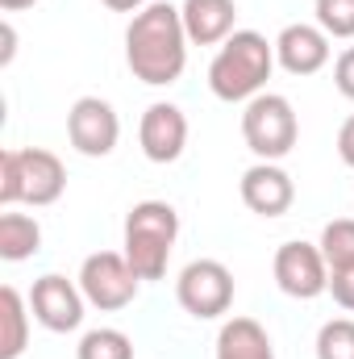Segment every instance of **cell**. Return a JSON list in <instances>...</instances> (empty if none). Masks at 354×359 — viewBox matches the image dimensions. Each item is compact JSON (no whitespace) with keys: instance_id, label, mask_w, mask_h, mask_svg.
<instances>
[{"instance_id":"cell-1","label":"cell","mask_w":354,"mask_h":359,"mask_svg":"<svg viewBox=\"0 0 354 359\" xmlns=\"http://www.w3.org/2000/svg\"><path fill=\"white\" fill-rule=\"evenodd\" d=\"M125 63L150 88H167L183 76L187 29H183V13L176 4L150 0L142 13H134V21L125 29Z\"/></svg>"},{"instance_id":"cell-2","label":"cell","mask_w":354,"mask_h":359,"mask_svg":"<svg viewBox=\"0 0 354 359\" xmlns=\"http://www.w3.org/2000/svg\"><path fill=\"white\" fill-rule=\"evenodd\" d=\"M275 67V42L259 29H234L208 63V88L217 100H255Z\"/></svg>"},{"instance_id":"cell-3","label":"cell","mask_w":354,"mask_h":359,"mask_svg":"<svg viewBox=\"0 0 354 359\" xmlns=\"http://www.w3.org/2000/svg\"><path fill=\"white\" fill-rule=\"evenodd\" d=\"M179 238V213L167 201H138L125 213V259L138 271V280H163L167 259Z\"/></svg>"},{"instance_id":"cell-4","label":"cell","mask_w":354,"mask_h":359,"mask_svg":"<svg viewBox=\"0 0 354 359\" xmlns=\"http://www.w3.org/2000/svg\"><path fill=\"white\" fill-rule=\"evenodd\" d=\"M67 188V168L55 151L42 147H21V151H0V205H55Z\"/></svg>"},{"instance_id":"cell-5","label":"cell","mask_w":354,"mask_h":359,"mask_svg":"<svg viewBox=\"0 0 354 359\" xmlns=\"http://www.w3.org/2000/svg\"><path fill=\"white\" fill-rule=\"evenodd\" d=\"M242 138L263 163H275V159L292 155V147L300 138V121H296L292 100L279 96V92H259L255 100H246V109H242Z\"/></svg>"},{"instance_id":"cell-6","label":"cell","mask_w":354,"mask_h":359,"mask_svg":"<svg viewBox=\"0 0 354 359\" xmlns=\"http://www.w3.org/2000/svg\"><path fill=\"white\" fill-rule=\"evenodd\" d=\"M176 297H179V305L192 318H200V322L221 318L234 305V276H229V268L221 259H192L187 268L179 271Z\"/></svg>"},{"instance_id":"cell-7","label":"cell","mask_w":354,"mask_h":359,"mask_svg":"<svg viewBox=\"0 0 354 359\" xmlns=\"http://www.w3.org/2000/svg\"><path fill=\"white\" fill-rule=\"evenodd\" d=\"M138 271L129 268V259L121 251H96L84 259L80 268V288L88 297V305L104 309V313H117L125 309L134 297H138Z\"/></svg>"},{"instance_id":"cell-8","label":"cell","mask_w":354,"mask_h":359,"mask_svg":"<svg viewBox=\"0 0 354 359\" xmlns=\"http://www.w3.org/2000/svg\"><path fill=\"white\" fill-rule=\"evenodd\" d=\"M84 305H88L84 288L71 284V280L59 276V271H46V276L34 280V288H29V309H34V318H38L46 330H55V334L80 330Z\"/></svg>"},{"instance_id":"cell-9","label":"cell","mask_w":354,"mask_h":359,"mask_svg":"<svg viewBox=\"0 0 354 359\" xmlns=\"http://www.w3.org/2000/svg\"><path fill=\"white\" fill-rule=\"evenodd\" d=\"M275 284L296 297V301H313L321 292H330V264L321 255V247L313 243H283L275 251Z\"/></svg>"},{"instance_id":"cell-10","label":"cell","mask_w":354,"mask_h":359,"mask_svg":"<svg viewBox=\"0 0 354 359\" xmlns=\"http://www.w3.org/2000/svg\"><path fill=\"white\" fill-rule=\"evenodd\" d=\"M67 138H71V147H76L80 155H88V159L113 155V147H117V138H121V121H117L113 104L100 100V96H80V100L71 104V113H67Z\"/></svg>"},{"instance_id":"cell-11","label":"cell","mask_w":354,"mask_h":359,"mask_svg":"<svg viewBox=\"0 0 354 359\" xmlns=\"http://www.w3.org/2000/svg\"><path fill=\"white\" fill-rule=\"evenodd\" d=\"M138 142H142V155L150 163H176L183 155V147H187V117H183V109L171 104V100H155L142 113Z\"/></svg>"},{"instance_id":"cell-12","label":"cell","mask_w":354,"mask_h":359,"mask_svg":"<svg viewBox=\"0 0 354 359\" xmlns=\"http://www.w3.org/2000/svg\"><path fill=\"white\" fill-rule=\"evenodd\" d=\"M275 63L288 76H313V72H321L330 63V34L321 25H309V21L283 25V34L275 38Z\"/></svg>"},{"instance_id":"cell-13","label":"cell","mask_w":354,"mask_h":359,"mask_svg":"<svg viewBox=\"0 0 354 359\" xmlns=\"http://www.w3.org/2000/svg\"><path fill=\"white\" fill-rule=\"evenodd\" d=\"M296 201V184L279 163H255L242 172V205L259 217H283Z\"/></svg>"},{"instance_id":"cell-14","label":"cell","mask_w":354,"mask_h":359,"mask_svg":"<svg viewBox=\"0 0 354 359\" xmlns=\"http://www.w3.org/2000/svg\"><path fill=\"white\" fill-rule=\"evenodd\" d=\"M179 13H183L187 42H196V46H221L234 34V21H238L234 0H183Z\"/></svg>"},{"instance_id":"cell-15","label":"cell","mask_w":354,"mask_h":359,"mask_svg":"<svg viewBox=\"0 0 354 359\" xmlns=\"http://www.w3.org/2000/svg\"><path fill=\"white\" fill-rule=\"evenodd\" d=\"M217 359H275V347L255 318H229L217 334Z\"/></svg>"},{"instance_id":"cell-16","label":"cell","mask_w":354,"mask_h":359,"mask_svg":"<svg viewBox=\"0 0 354 359\" xmlns=\"http://www.w3.org/2000/svg\"><path fill=\"white\" fill-rule=\"evenodd\" d=\"M0 322H4V334H0V359H17L29 347V309H25V297L4 284L0 288Z\"/></svg>"},{"instance_id":"cell-17","label":"cell","mask_w":354,"mask_h":359,"mask_svg":"<svg viewBox=\"0 0 354 359\" xmlns=\"http://www.w3.org/2000/svg\"><path fill=\"white\" fill-rule=\"evenodd\" d=\"M38 247H42V226L29 213H0V259L21 264L38 255Z\"/></svg>"},{"instance_id":"cell-18","label":"cell","mask_w":354,"mask_h":359,"mask_svg":"<svg viewBox=\"0 0 354 359\" xmlns=\"http://www.w3.org/2000/svg\"><path fill=\"white\" fill-rule=\"evenodd\" d=\"M76 359H134V343L125 330H113V326H100L88 330L76 347Z\"/></svg>"},{"instance_id":"cell-19","label":"cell","mask_w":354,"mask_h":359,"mask_svg":"<svg viewBox=\"0 0 354 359\" xmlns=\"http://www.w3.org/2000/svg\"><path fill=\"white\" fill-rule=\"evenodd\" d=\"M321 255H325V264L330 271L338 268H351L354 264V217H338V222H330L325 230H321Z\"/></svg>"},{"instance_id":"cell-20","label":"cell","mask_w":354,"mask_h":359,"mask_svg":"<svg viewBox=\"0 0 354 359\" xmlns=\"http://www.w3.org/2000/svg\"><path fill=\"white\" fill-rule=\"evenodd\" d=\"M317 359H354V322L334 318L317 330Z\"/></svg>"},{"instance_id":"cell-21","label":"cell","mask_w":354,"mask_h":359,"mask_svg":"<svg viewBox=\"0 0 354 359\" xmlns=\"http://www.w3.org/2000/svg\"><path fill=\"white\" fill-rule=\"evenodd\" d=\"M313 13L330 38H354V0H313Z\"/></svg>"},{"instance_id":"cell-22","label":"cell","mask_w":354,"mask_h":359,"mask_svg":"<svg viewBox=\"0 0 354 359\" xmlns=\"http://www.w3.org/2000/svg\"><path fill=\"white\" fill-rule=\"evenodd\" d=\"M330 292H334V301H338L346 313H354V264L351 268L330 271Z\"/></svg>"},{"instance_id":"cell-23","label":"cell","mask_w":354,"mask_h":359,"mask_svg":"<svg viewBox=\"0 0 354 359\" xmlns=\"http://www.w3.org/2000/svg\"><path fill=\"white\" fill-rule=\"evenodd\" d=\"M334 84H338V92H342L346 100H354V46L338 55V63H334Z\"/></svg>"},{"instance_id":"cell-24","label":"cell","mask_w":354,"mask_h":359,"mask_svg":"<svg viewBox=\"0 0 354 359\" xmlns=\"http://www.w3.org/2000/svg\"><path fill=\"white\" fill-rule=\"evenodd\" d=\"M338 155H342L346 168H354V117H346L342 130H338Z\"/></svg>"},{"instance_id":"cell-25","label":"cell","mask_w":354,"mask_h":359,"mask_svg":"<svg viewBox=\"0 0 354 359\" xmlns=\"http://www.w3.org/2000/svg\"><path fill=\"white\" fill-rule=\"evenodd\" d=\"M104 4H108L113 13H142L150 0H104Z\"/></svg>"},{"instance_id":"cell-26","label":"cell","mask_w":354,"mask_h":359,"mask_svg":"<svg viewBox=\"0 0 354 359\" xmlns=\"http://www.w3.org/2000/svg\"><path fill=\"white\" fill-rule=\"evenodd\" d=\"M13 50H17V34H13V25H4V50H0V63L4 67L13 63Z\"/></svg>"},{"instance_id":"cell-27","label":"cell","mask_w":354,"mask_h":359,"mask_svg":"<svg viewBox=\"0 0 354 359\" xmlns=\"http://www.w3.org/2000/svg\"><path fill=\"white\" fill-rule=\"evenodd\" d=\"M29 4H38V0H0L4 13H21V8H29Z\"/></svg>"}]
</instances>
